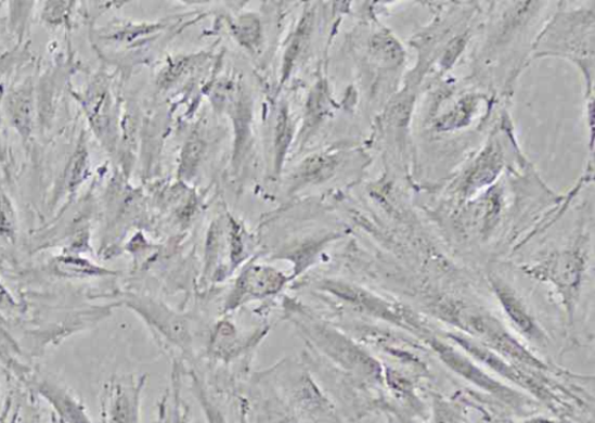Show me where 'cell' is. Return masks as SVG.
I'll return each instance as SVG.
<instances>
[{"instance_id":"7c38bea8","label":"cell","mask_w":595,"mask_h":423,"mask_svg":"<svg viewBox=\"0 0 595 423\" xmlns=\"http://www.w3.org/2000/svg\"><path fill=\"white\" fill-rule=\"evenodd\" d=\"M463 47L464 41L457 40L452 47L449 48V51L447 52L444 57V65H447V67L455 61L457 55L461 53Z\"/></svg>"},{"instance_id":"52a82bcc","label":"cell","mask_w":595,"mask_h":423,"mask_svg":"<svg viewBox=\"0 0 595 423\" xmlns=\"http://www.w3.org/2000/svg\"><path fill=\"white\" fill-rule=\"evenodd\" d=\"M190 388L203 410L206 423H230L195 372H190Z\"/></svg>"},{"instance_id":"9c48e42d","label":"cell","mask_w":595,"mask_h":423,"mask_svg":"<svg viewBox=\"0 0 595 423\" xmlns=\"http://www.w3.org/2000/svg\"><path fill=\"white\" fill-rule=\"evenodd\" d=\"M373 46L377 57L385 63L398 64L403 60V49L388 35L377 36Z\"/></svg>"},{"instance_id":"277c9868","label":"cell","mask_w":595,"mask_h":423,"mask_svg":"<svg viewBox=\"0 0 595 423\" xmlns=\"http://www.w3.org/2000/svg\"><path fill=\"white\" fill-rule=\"evenodd\" d=\"M146 377L112 385L106 401V423H141V396Z\"/></svg>"},{"instance_id":"8992f818","label":"cell","mask_w":595,"mask_h":423,"mask_svg":"<svg viewBox=\"0 0 595 423\" xmlns=\"http://www.w3.org/2000/svg\"><path fill=\"white\" fill-rule=\"evenodd\" d=\"M155 423H191V409L183 399L179 373L173 370L171 387L159 401Z\"/></svg>"},{"instance_id":"ba28073f","label":"cell","mask_w":595,"mask_h":423,"mask_svg":"<svg viewBox=\"0 0 595 423\" xmlns=\"http://www.w3.org/2000/svg\"><path fill=\"white\" fill-rule=\"evenodd\" d=\"M426 423H466L462 407L441 397H434L431 414Z\"/></svg>"},{"instance_id":"4fadbf2b","label":"cell","mask_w":595,"mask_h":423,"mask_svg":"<svg viewBox=\"0 0 595 423\" xmlns=\"http://www.w3.org/2000/svg\"><path fill=\"white\" fill-rule=\"evenodd\" d=\"M519 423H556V421L545 416H533V418L526 419Z\"/></svg>"},{"instance_id":"7a4b0ae2","label":"cell","mask_w":595,"mask_h":423,"mask_svg":"<svg viewBox=\"0 0 595 423\" xmlns=\"http://www.w3.org/2000/svg\"><path fill=\"white\" fill-rule=\"evenodd\" d=\"M285 286V277L269 268H253L240 277L228 303V311L251 300L276 295Z\"/></svg>"},{"instance_id":"8fae6325","label":"cell","mask_w":595,"mask_h":423,"mask_svg":"<svg viewBox=\"0 0 595 423\" xmlns=\"http://www.w3.org/2000/svg\"><path fill=\"white\" fill-rule=\"evenodd\" d=\"M13 228V214L10 203L0 194V230L10 234Z\"/></svg>"},{"instance_id":"30bf717a","label":"cell","mask_w":595,"mask_h":423,"mask_svg":"<svg viewBox=\"0 0 595 423\" xmlns=\"http://www.w3.org/2000/svg\"><path fill=\"white\" fill-rule=\"evenodd\" d=\"M497 165H500V162H497L493 155L487 158L484 161V166H481L479 168V171L473 179L475 185H482V184L490 183L491 179L494 178L497 171V167H496Z\"/></svg>"},{"instance_id":"5b68a950","label":"cell","mask_w":595,"mask_h":423,"mask_svg":"<svg viewBox=\"0 0 595 423\" xmlns=\"http://www.w3.org/2000/svg\"><path fill=\"white\" fill-rule=\"evenodd\" d=\"M40 394L54 407L63 423H92L85 406L69 395L66 389L44 384L40 388Z\"/></svg>"},{"instance_id":"6da1fadb","label":"cell","mask_w":595,"mask_h":423,"mask_svg":"<svg viewBox=\"0 0 595 423\" xmlns=\"http://www.w3.org/2000/svg\"><path fill=\"white\" fill-rule=\"evenodd\" d=\"M287 383L269 399L255 401V423H339L329 400L308 373L287 374Z\"/></svg>"},{"instance_id":"3957f363","label":"cell","mask_w":595,"mask_h":423,"mask_svg":"<svg viewBox=\"0 0 595 423\" xmlns=\"http://www.w3.org/2000/svg\"><path fill=\"white\" fill-rule=\"evenodd\" d=\"M492 289L497 302L501 303L506 317L514 325V329L525 338L532 342V344L536 346L546 345V336L541 329V325L536 322L532 313H530L528 306L522 298H520L518 293L502 281L492 282Z\"/></svg>"}]
</instances>
